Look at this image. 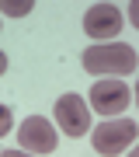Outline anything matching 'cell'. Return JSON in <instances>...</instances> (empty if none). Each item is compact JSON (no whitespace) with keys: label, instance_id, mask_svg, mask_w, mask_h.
<instances>
[{"label":"cell","instance_id":"obj_1","mask_svg":"<svg viewBox=\"0 0 139 157\" xmlns=\"http://www.w3.org/2000/svg\"><path fill=\"white\" fill-rule=\"evenodd\" d=\"M83 70L87 73H104V80H118L125 73H136V49L125 42H104V45H90L83 52Z\"/></svg>","mask_w":139,"mask_h":157},{"label":"cell","instance_id":"obj_2","mask_svg":"<svg viewBox=\"0 0 139 157\" xmlns=\"http://www.w3.org/2000/svg\"><path fill=\"white\" fill-rule=\"evenodd\" d=\"M136 122L132 119H108V122H97V129L90 133V143L101 157H118L125 154V147L136 143Z\"/></svg>","mask_w":139,"mask_h":157},{"label":"cell","instance_id":"obj_3","mask_svg":"<svg viewBox=\"0 0 139 157\" xmlns=\"http://www.w3.org/2000/svg\"><path fill=\"white\" fill-rule=\"evenodd\" d=\"M17 140H21V150L24 154H52L56 150V143H59V133L52 129L49 119H42V115H28L21 129H17Z\"/></svg>","mask_w":139,"mask_h":157},{"label":"cell","instance_id":"obj_4","mask_svg":"<svg viewBox=\"0 0 139 157\" xmlns=\"http://www.w3.org/2000/svg\"><path fill=\"white\" fill-rule=\"evenodd\" d=\"M56 126L63 129L66 136H83L90 129V108L87 101H83L80 94H63L59 101H56Z\"/></svg>","mask_w":139,"mask_h":157},{"label":"cell","instance_id":"obj_5","mask_svg":"<svg viewBox=\"0 0 139 157\" xmlns=\"http://www.w3.org/2000/svg\"><path fill=\"white\" fill-rule=\"evenodd\" d=\"M83 32H87L94 42L115 39V35L122 32V11H118L115 4H94L87 14H83Z\"/></svg>","mask_w":139,"mask_h":157},{"label":"cell","instance_id":"obj_6","mask_svg":"<svg viewBox=\"0 0 139 157\" xmlns=\"http://www.w3.org/2000/svg\"><path fill=\"white\" fill-rule=\"evenodd\" d=\"M129 98H132V91H129L122 80H94V87H90V105L97 108V115L125 112Z\"/></svg>","mask_w":139,"mask_h":157},{"label":"cell","instance_id":"obj_7","mask_svg":"<svg viewBox=\"0 0 139 157\" xmlns=\"http://www.w3.org/2000/svg\"><path fill=\"white\" fill-rule=\"evenodd\" d=\"M31 0H4L0 4V14H11V17H24V14H31Z\"/></svg>","mask_w":139,"mask_h":157},{"label":"cell","instance_id":"obj_8","mask_svg":"<svg viewBox=\"0 0 139 157\" xmlns=\"http://www.w3.org/2000/svg\"><path fill=\"white\" fill-rule=\"evenodd\" d=\"M11 129H14V115H11V108H7V105H0V140H4Z\"/></svg>","mask_w":139,"mask_h":157},{"label":"cell","instance_id":"obj_9","mask_svg":"<svg viewBox=\"0 0 139 157\" xmlns=\"http://www.w3.org/2000/svg\"><path fill=\"white\" fill-rule=\"evenodd\" d=\"M0 157H31V154H24V150H4Z\"/></svg>","mask_w":139,"mask_h":157},{"label":"cell","instance_id":"obj_10","mask_svg":"<svg viewBox=\"0 0 139 157\" xmlns=\"http://www.w3.org/2000/svg\"><path fill=\"white\" fill-rule=\"evenodd\" d=\"M4 73H7V56L0 52V77H4Z\"/></svg>","mask_w":139,"mask_h":157}]
</instances>
